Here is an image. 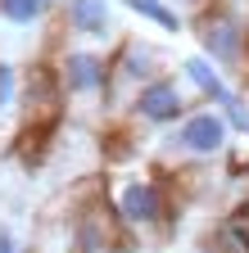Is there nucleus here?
<instances>
[{
	"mask_svg": "<svg viewBox=\"0 0 249 253\" xmlns=\"http://www.w3.org/2000/svg\"><path fill=\"white\" fill-rule=\"evenodd\" d=\"M172 145L186 149V154H195V158H208V154H217V149L227 145V118H222V113H213V109L191 113V118L181 122V131H177Z\"/></svg>",
	"mask_w": 249,
	"mask_h": 253,
	"instance_id": "f257e3e1",
	"label": "nucleus"
},
{
	"mask_svg": "<svg viewBox=\"0 0 249 253\" xmlns=\"http://www.w3.org/2000/svg\"><path fill=\"white\" fill-rule=\"evenodd\" d=\"M118 217L127 226H154L163 217V190L154 181H127L118 190Z\"/></svg>",
	"mask_w": 249,
	"mask_h": 253,
	"instance_id": "f03ea898",
	"label": "nucleus"
},
{
	"mask_svg": "<svg viewBox=\"0 0 249 253\" xmlns=\"http://www.w3.org/2000/svg\"><path fill=\"white\" fill-rule=\"evenodd\" d=\"M136 113L145 122H177L186 113V95L177 82H149L136 90Z\"/></svg>",
	"mask_w": 249,
	"mask_h": 253,
	"instance_id": "7ed1b4c3",
	"label": "nucleus"
},
{
	"mask_svg": "<svg viewBox=\"0 0 249 253\" xmlns=\"http://www.w3.org/2000/svg\"><path fill=\"white\" fill-rule=\"evenodd\" d=\"M104 82H109V63H104L100 54L73 50V54L64 59V86H68L73 95H96V90H104Z\"/></svg>",
	"mask_w": 249,
	"mask_h": 253,
	"instance_id": "20e7f679",
	"label": "nucleus"
},
{
	"mask_svg": "<svg viewBox=\"0 0 249 253\" xmlns=\"http://www.w3.org/2000/svg\"><path fill=\"white\" fill-rule=\"evenodd\" d=\"M204 50L217 59V63H236L240 59V23L236 18H227V14H213V18H204Z\"/></svg>",
	"mask_w": 249,
	"mask_h": 253,
	"instance_id": "39448f33",
	"label": "nucleus"
},
{
	"mask_svg": "<svg viewBox=\"0 0 249 253\" xmlns=\"http://www.w3.org/2000/svg\"><path fill=\"white\" fill-rule=\"evenodd\" d=\"M186 77H191V82H195L204 95H213V100H217V104H222V109L231 113V122H240V126H245V113H240V104L231 100V90L222 86V77H217V73L208 68L204 59H191V63H186Z\"/></svg>",
	"mask_w": 249,
	"mask_h": 253,
	"instance_id": "423d86ee",
	"label": "nucleus"
},
{
	"mask_svg": "<svg viewBox=\"0 0 249 253\" xmlns=\"http://www.w3.org/2000/svg\"><path fill=\"white\" fill-rule=\"evenodd\" d=\"M68 27L82 32V37H104V27H109L104 0H68Z\"/></svg>",
	"mask_w": 249,
	"mask_h": 253,
	"instance_id": "0eeeda50",
	"label": "nucleus"
},
{
	"mask_svg": "<svg viewBox=\"0 0 249 253\" xmlns=\"http://www.w3.org/2000/svg\"><path fill=\"white\" fill-rule=\"evenodd\" d=\"M50 9V0H0V18L9 23H37Z\"/></svg>",
	"mask_w": 249,
	"mask_h": 253,
	"instance_id": "6e6552de",
	"label": "nucleus"
},
{
	"mask_svg": "<svg viewBox=\"0 0 249 253\" xmlns=\"http://www.w3.org/2000/svg\"><path fill=\"white\" fill-rule=\"evenodd\" d=\"M127 5H132L136 14H145V18H154L159 27H168V32H177V27H181V18H177L172 9H163L159 0H127Z\"/></svg>",
	"mask_w": 249,
	"mask_h": 253,
	"instance_id": "1a4fd4ad",
	"label": "nucleus"
},
{
	"mask_svg": "<svg viewBox=\"0 0 249 253\" xmlns=\"http://www.w3.org/2000/svg\"><path fill=\"white\" fill-rule=\"evenodd\" d=\"M227 240L236 244V253H249V204L231 217V226H227Z\"/></svg>",
	"mask_w": 249,
	"mask_h": 253,
	"instance_id": "9d476101",
	"label": "nucleus"
},
{
	"mask_svg": "<svg viewBox=\"0 0 249 253\" xmlns=\"http://www.w3.org/2000/svg\"><path fill=\"white\" fill-rule=\"evenodd\" d=\"M9 95H14V68H9V63H0V109L9 104Z\"/></svg>",
	"mask_w": 249,
	"mask_h": 253,
	"instance_id": "9b49d317",
	"label": "nucleus"
},
{
	"mask_svg": "<svg viewBox=\"0 0 249 253\" xmlns=\"http://www.w3.org/2000/svg\"><path fill=\"white\" fill-rule=\"evenodd\" d=\"M0 253H14V240H9V231L0 226Z\"/></svg>",
	"mask_w": 249,
	"mask_h": 253,
	"instance_id": "f8f14e48",
	"label": "nucleus"
}]
</instances>
